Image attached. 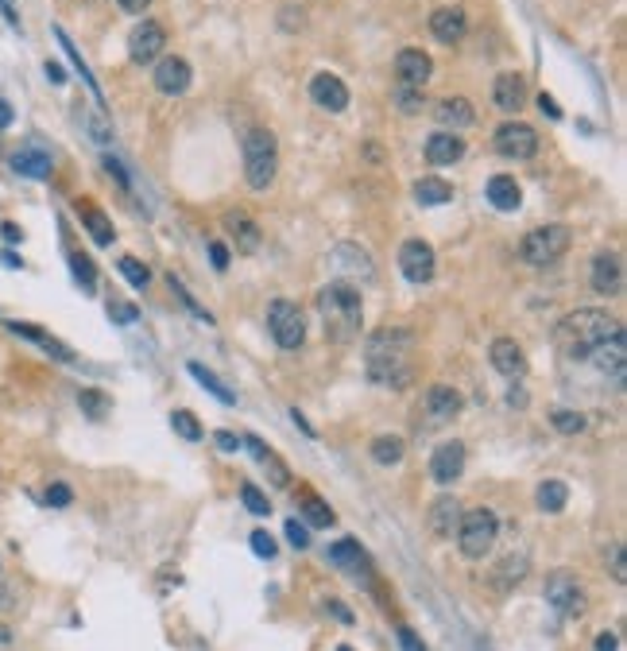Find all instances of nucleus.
<instances>
[{"label":"nucleus","mask_w":627,"mask_h":651,"mask_svg":"<svg viewBox=\"0 0 627 651\" xmlns=\"http://www.w3.org/2000/svg\"><path fill=\"white\" fill-rule=\"evenodd\" d=\"M411 353H415V334L403 326H384L376 330L364 345V372H368V380L376 388H391V392H399V388L411 384Z\"/></svg>","instance_id":"f257e3e1"},{"label":"nucleus","mask_w":627,"mask_h":651,"mask_svg":"<svg viewBox=\"0 0 627 651\" xmlns=\"http://www.w3.org/2000/svg\"><path fill=\"white\" fill-rule=\"evenodd\" d=\"M318 314H322V326H326V338L333 345H348L360 338V326H364V302L360 291L353 283H326L318 291Z\"/></svg>","instance_id":"f03ea898"},{"label":"nucleus","mask_w":627,"mask_h":651,"mask_svg":"<svg viewBox=\"0 0 627 651\" xmlns=\"http://www.w3.org/2000/svg\"><path fill=\"white\" fill-rule=\"evenodd\" d=\"M612 334H620V322L608 311H596V307H581L558 322V341L573 360H589V353Z\"/></svg>","instance_id":"7ed1b4c3"},{"label":"nucleus","mask_w":627,"mask_h":651,"mask_svg":"<svg viewBox=\"0 0 627 651\" xmlns=\"http://www.w3.org/2000/svg\"><path fill=\"white\" fill-rule=\"evenodd\" d=\"M275 171H279V148H275V136L268 128H252L244 136V179L252 191H268L275 182Z\"/></svg>","instance_id":"20e7f679"},{"label":"nucleus","mask_w":627,"mask_h":651,"mask_svg":"<svg viewBox=\"0 0 627 651\" xmlns=\"http://www.w3.org/2000/svg\"><path fill=\"white\" fill-rule=\"evenodd\" d=\"M570 252V229L565 225H543V229H531L519 244V260L531 268H546V264H558V260Z\"/></svg>","instance_id":"39448f33"},{"label":"nucleus","mask_w":627,"mask_h":651,"mask_svg":"<svg viewBox=\"0 0 627 651\" xmlns=\"http://www.w3.org/2000/svg\"><path fill=\"white\" fill-rule=\"evenodd\" d=\"M495 531H500V524H495V512L492 508H473V512H461L457 519V547H461V555L465 558H485L492 551V543H495Z\"/></svg>","instance_id":"423d86ee"},{"label":"nucleus","mask_w":627,"mask_h":651,"mask_svg":"<svg viewBox=\"0 0 627 651\" xmlns=\"http://www.w3.org/2000/svg\"><path fill=\"white\" fill-rule=\"evenodd\" d=\"M268 334L275 338L279 350H302L306 341V314L299 302H287V299H275L268 307Z\"/></svg>","instance_id":"0eeeda50"},{"label":"nucleus","mask_w":627,"mask_h":651,"mask_svg":"<svg viewBox=\"0 0 627 651\" xmlns=\"http://www.w3.org/2000/svg\"><path fill=\"white\" fill-rule=\"evenodd\" d=\"M326 264L338 271L341 283H353V280L368 283V280L376 276L372 256H368V249H360V244H333L329 256H326Z\"/></svg>","instance_id":"6e6552de"},{"label":"nucleus","mask_w":627,"mask_h":651,"mask_svg":"<svg viewBox=\"0 0 627 651\" xmlns=\"http://www.w3.org/2000/svg\"><path fill=\"white\" fill-rule=\"evenodd\" d=\"M495 152L504 159H534L538 155V133L523 121H507L495 128Z\"/></svg>","instance_id":"1a4fd4ad"},{"label":"nucleus","mask_w":627,"mask_h":651,"mask_svg":"<svg viewBox=\"0 0 627 651\" xmlns=\"http://www.w3.org/2000/svg\"><path fill=\"white\" fill-rule=\"evenodd\" d=\"M546 601L562 616H581L585 613V589L577 586V577L570 570H558V574L546 577Z\"/></svg>","instance_id":"9d476101"},{"label":"nucleus","mask_w":627,"mask_h":651,"mask_svg":"<svg viewBox=\"0 0 627 651\" xmlns=\"http://www.w3.org/2000/svg\"><path fill=\"white\" fill-rule=\"evenodd\" d=\"M163 47H167V32L159 20H143L132 27V35H128V54H132V63H140V66L155 63L159 54H163Z\"/></svg>","instance_id":"9b49d317"},{"label":"nucleus","mask_w":627,"mask_h":651,"mask_svg":"<svg viewBox=\"0 0 627 651\" xmlns=\"http://www.w3.org/2000/svg\"><path fill=\"white\" fill-rule=\"evenodd\" d=\"M434 268H437V256L426 241H407L403 249H399V271L411 283H430L434 280Z\"/></svg>","instance_id":"f8f14e48"},{"label":"nucleus","mask_w":627,"mask_h":651,"mask_svg":"<svg viewBox=\"0 0 627 651\" xmlns=\"http://www.w3.org/2000/svg\"><path fill=\"white\" fill-rule=\"evenodd\" d=\"M589 360L601 369L612 384H623V372H627V341H623V330L612 334L608 341H601L596 350L589 353Z\"/></svg>","instance_id":"ddd939ff"},{"label":"nucleus","mask_w":627,"mask_h":651,"mask_svg":"<svg viewBox=\"0 0 627 651\" xmlns=\"http://www.w3.org/2000/svg\"><path fill=\"white\" fill-rule=\"evenodd\" d=\"M191 78H194V70L186 59H179V54H167V59H159V66H155V90L167 97H179L191 90Z\"/></svg>","instance_id":"4468645a"},{"label":"nucleus","mask_w":627,"mask_h":651,"mask_svg":"<svg viewBox=\"0 0 627 651\" xmlns=\"http://www.w3.org/2000/svg\"><path fill=\"white\" fill-rule=\"evenodd\" d=\"M488 360L492 369L507 376V380H519L523 372H527V353H523V345L515 338H495L492 350H488Z\"/></svg>","instance_id":"2eb2a0df"},{"label":"nucleus","mask_w":627,"mask_h":651,"mask_svg":"<svg viewBox=\"0 0 627 651\" xmlns=\"http://www.w3.org/2000/svg\"><path fill=\"white\" fill-rule=\"evenodd\" d=\"M396 74H399V85H407V90H422V85L430 82V74H434V63H430L426 51L407 47V51H399V59H396Z\"/></svg>","instance_id":"dca6fc26"},{"label":"nucleus","mask_w":627,"mask_h":651,"mask_svg":"<svg viewBox=\"0 0 627 651\" xmlns=\"http://www.w3.org/2000/svg\"><path fill=\"white\" fill-rule=\"evenodd\" d=\"M589 283H593L596 295H620V287H623V264H620V256H616V252H601V256H596L593 268H589Z\"/></svg>","instance_id":"f3484780"},{"label":"nucleus","mask_w":627,"mask_h":651,"mask_svg":"<svg viewBox=\"0 0 627 651\" xmlns=\"http://www.w3.org/2000/svg\"><path fill=\"white\" fill-rule=\"evenodd\" d=\"M465 473V446L461 442H442L430 458V477L437 485H454Z\"/></svg>","instance_id":"a211bd4d"},{"label":"nucleus","mask_w":627,"mask_h":651,"mask_svg":"<svg viewBox=\"0 0 627 651\" xmlns=\"http://www.w3.org/2000/svg\"><path fill=\"white\" fill-rule=\"evenodd\" d=\"M225 229H229V237H232V244H237L240 256H252V252H260V244H264L260 225H256L244 210H229V213H225Z\"/></svg>","instance_id":"6ab92c4d"},{"label":"nucleus","mask_w":627,"mask_h":651,"mask_svg":"<svg viewBox=\"0 0 627 651\" xmlns=\"http://www.w3.org/2000/svg\"><path fill=\"white\" fill-rule=\"evenodd\" d=\"M310 97H314V105L326 109V113H345L348 109V90H345V82L338 74H314L310 78Z\"/></svg>","instance_id":"aec40b11"},{"label":"nucleus","mask_w":627,"mask_h":651,"mask_svg":"<svg viewBox=\"0 0 627 651\" xmlns=\"http://www.w3.org/2000/svg\"><path fill=\"white\" fill-rule=\"evenodd\" d=\"M329 562H333V567H341L345 574H353L357 582H368V574H372L368 555L360 551L357 539H338V543H333L329 547Z\"/></svg>","instance_id":"412c9836"},{"label":"nucleus","mask_w":627,"mask_h":651,"mask_svg":"<svg viewBox=\"0 0 627 651\" xmlns=\"http://www.w3.org/2000/svg\"><path fill=\"white\" fill-rule=\"evenodd\" d=\"M465 408V399L457 388H449V384H434L430 392H426V415L434 419V423H449V419H457Z\"/></svg>","instance_id":"4be33fe9"},{"label":"nucleus","mask_w":627,"mask_h":651,"mask_svg":"<svg viewBox=\"0 0 627 651\" xmlns=\"http://www.w3.org/2000/svg\"><path fill=\"white\" fill-rule=\"evenodd\" d=\"M492 97H495V109L500 113H519L523 101H527V78L523 74H500L492 85Z\"/></svg>","instance_id":"5701e85b"},{"label":"nucleus","mask_w":627,"mask_h":651,"mask_svg":"<svg viewBox=\"0 0 627 651\" xmlns=\"http://www.w3.org/2000/svg\"><path fill=\"white\" fill-rule=\"evenodd\" d=\"M434 117L442 121L446 133H461V128H469L476 121V109H473V101H465V97H446V101H437Z\"/></svg>","instance_id":"b1692460"},{"label":"nucleus","mask_w":627,"mask_h":651,"mask_svg":"<svg viewBox=\"0 0 627 651\" xmlns=\"http://www.w3.org/2000/svg\"><path fill=\"white\" fill-rule=\"evenodd\" d=\"M430 32H434V39H442V43H461L465 32H469V20H465L461 8H437L430 16Z\"/></svg>","instance_id":"393cba45"},{"label":"nucleus","mask_w":627,"mask_h":651,"mask_svg":"<svg viewBox=\"0 0 627 651\" xmlns=\"http://www.w3.org/2000/svg\"><path fill=\"white\" fill-rule=\"evenodd\" d=\"M457 519H461L457 497H437V500L430 504V531L437 535V539H454Z\"/></svg>","instance_id":"a878e982"},{"label":"nucleus","mask_w":627,"mask_h":651,"mask_svg":"<svg viewBox=\"0 0 627 651\" xmlns=\"http://www.w3.org/2000/svg\"><path fill=\"white\" fill-rule=\"evenodd\" d=\"M461 155H465V140L457 133H434L426 140V159L434 167H449V163H457Z\"/></svg>","instance_id":"bb28decb"},{"label":"nucleus","mask_w":627,"mask_h":651,"mask_svg":"<svg viewBox=\"0 0 627 651\" xmlns=\"http://www.w3.org/2000/svg\"><path fill=\"white\" fill-rule=\"evenodd\" d=\"M488 202L500 213H515L523 206V191H519V182L512 175H492L488 179Z\"/></svg>","instance_id":"cd10ccee"},{"label":"nucleus","mask_w":627,"mask_h":651,"mask_svg":"<svg viewBox=\"0 0 627 651\" xmlns=\"http://www.w3.org/2000/svg\"><path fill=\"white\" fill-rule=\"evenodd\" d=\"M12 171L24 175V179H47L51 175V155L27 143V148H20L16 155H12Z\"/></svg>","instance_id":"c85d7f7f"},{"label":"nucleus","mask_w":627,"mask_h":651,"mask_svg":"<svg viewBox=\"0 0 627 651\" xmlns=\"http://www.w3.org/2000/svg\"><path fill=\"white\" fill-rule=\"evenodd\" d=\"M8 330H12V334H20V338H27V341L43 345V350H47L54 360H66V365H70V360H74V353H70L63 341H58V338H51V334H43V330H39V326H32V322H8Z\"/></svg>","instance_id":"c756f323"},{"label":"nucleus","mask_w":627,"mask_h":651,"mask_svg":"<svg viewBox=\"0 0 627 651\" xmlns=\"http://www.w3.org/2000/svg\"><path fill=\"white\" fill-rule=\"evenodd\" d=\"M372 461L376 466H399L403 454H407V442L399 434H380V439H372Z\"/></svg>","instance_id":"7c9ffc66"},{"label":"nucleus","mask_w":627,"mask_h":651,"mask_svg":"<svg viewBox=\"0 0 627 651\" xmlns=\"http://www.w3.org/2000/svg\"><path fill=\"white\" fill-rule=\"evenodd\" d=\"M415 198L422 202V206H446V202L454 198V186H449L446 179H437V175H426V179L415 182Z\"/></svg>","instance_id":"2f4dec72"},{"label":"nucleus","mask_w":627,"mask_h":651,"mask_svg":"<svg viewBox=\"0 0 627 651\" xmlns=\"http://www.w3.org/2000/svg\"><path fill=\"white\" fill-rule=\"evenodd\" d=\"M565 500H570V488H565V481H558V477H546V481L538 485V508L543 512L558 516L565 508Z\"/></svg>","instance_id":"473e14b6"},{"label":"nucleus","mask_w":627,"mask_h":651,"mask_svg":"<svg viewBox=\"0 0 627 651\" xmlns=\"http://www.w3.org/2000/svg\"><path fill=\"white\" fill-rule=\"evenodd\" d=\"M523 577H527V555H507L500 567H495L492 586H495V589H512V586L523 582Z\"/></svg>","instance_id":"72a5a7b5"},{"label":"nucleus","mask_w":627,"mask_h":651,"mask_svg":"<svg viewBox=\"0 0 627 651\" xmlns=\"http://www.w3.org/2000/svg\"><path fill=\"white\" fill-rule=\"evenodd\" d=\"M186 369H191V376H194V380H198L201 388H206V392H210L213 399H221V403H237V396H232L229 388L221 384V376H217V372H210L206 365H201V360H191V365H186Z\"/></svg>","instance_id":"f704fd0d"},{"label":"nucleus","mask_w":627,"mask_h":651,"mask_svg":"<svg viewBox=\"0 0 627 651\" xmlns=\"http://www.w3.org/2000/svg\"><path fill=\"white\" fill-rule=\"evenodd\" d=\"M299 508H302V516H306V524H314V528H329V524H333V508H329V504H326L322 497L302 493Z\"/></svg>","instance_id":"c9c22d12"},{"label":"nucleus","mask_w":627,"mask_h":651,"mask_svg":"<svg viewBox=\"0 0 627 651\" xmlns=\"http://www.w3.org/2000/svg\"><path fill=\"white\" fill-rule=\"evenodd\" d=\"M82 222H85V229H90V237L97 241V244H113V222L101 210H93V206H85L82 210Z\"/></svg>","instance_id":"e433bc0d"},{"label":"nucleus","mask_w":627,"mask_h":651,"mask_svg":"<svg viewBox=\"0 0 627 651\" xmlns=\"http://www.w3.org/2000/svg\"><path fill=\"white\" fill-rule=\"evenodd\" d=\"M116 268H121V276H124L128 283H132V287H140V291L152 283L148 264H143V260H136V256H121V264H116Z\"/></svg>","instance_id":"4c0bfd02"},{"label":"nucleus","mask_w":627,"mask_h":651,"mask_svg":"<svg viewBox=\"0 0 627 651\" xmlns=\"http://www.w3.org/2000/svg\"><path fill=\"white\" fill-rule=\"evenodd\" d=\"M70 271H74V280L85 287V291H93V287H97V268H93V260H90V256L70 252Z\"/></svg>","instance_id":"58836bf2"},{"label":"nucleus","mask_w":627,"mask_h":651,"mask_svg":"<svg viewBox=\"0 0 627 651\" xmlns=\"http://www.w3.org/2000/svg\"><path fill=\"white\" fill-rule=\"evenodd\" d=\"M550 427L558 430V434H581V430H585V415H581V411H565V408H562V411H554V415H550Z\"/></svg>","instance_id":"ea45409f"},{"label":"nucleus","mask_w":627,"mask_h":651,"mask_svg":"<svg viewBox=\"0 0 627 651\" xmlns=\"http://www.w3.org/2000/svg\"><path fill=\"white\" fill-rule=\"evenodd\" d=\"M171 427H174V434H179V439H186V442H198V439H201V423H198L191 411H174V415H171Z\"/></svg>","instance_id":"a19ab883"},{"label":"nucleus","mask_w":627,"mask_h":651,"mask_svg":"<svg viewBox=\"0 0 627 651\" xmlns=\"http://www.w3.org/2000/svg\"><path fill=\"white\" fill-rule=\"evenodd\" d=\"M78 403H82V411L90 415V419H105L109 415V399L97 392V388H82V396H78Z\"/></svg>","instance_id":"79ce46f5"},{"label":"nucleus","mask_w":627,"mask_h":651,"mask_svg":"<svg viewBox=\"0 0 627 651\" xmlns=\"http://www.w3.org/2000/svg\"><path fill=\"white\" fill-rule=\"evenodd\" d=\"M260 466H264V473H268V481H271L275 488H287V485H290V469H287V466H283V461H279V458H275L271 450H268L264 458H260Z\"/></svg>","instance_id":"37998d69"},{"label":"nucleus","mask_w":627,"mask_h":651,"mask_svg":"<svg viewBox=\"0 0 627 651\" xmlns=\"http://www.w3.org/2000/svg\"><path fill=\"white\" fill-rule=\"evenodd\" d=\"M240 500H244V508L252 512V516H268L271 512V504H268V497L260 493L256 485H240Z\"/></svg>","instance_id":"c03bdc74"},{"label":"nucleus","mask_w":627,"mask_h":651,"mask_svg":"<svg viewBox=\"0 0 627 651\" xmlns=\"http://www.w3.org/2000/svg\"><path fill=\"white\" fill-rule=\"evenodd\" d=\"M287 539H290V547H295V551H306V547H310V531H306V524L302 519H287Z\"/></svg>","instance_id":"a18cd8bd"},{"label":"nucleus","mask_w":627,"mask_h":651,"mask_svg":"<svg viewBox=\"0 0 627 651\" xmlns=\"http://www.w3.org/2000/svg\"><path fill=\"white\" fill-rule=\"evenodd\" d=\"M109 314H113V322H121V326H132L136 318H140V311L132 307V302H109Z\"/></svg>","instance_id":"49530a36"},{"label":"nucleus","mask_w":627,"mask_h":651,"mask_svg":"<svg viewBox=\"0 0 627 651\" xmlns=\"http://www.w3.org/2000/svg\"><path fill=\"white\" fill-rule=\"evenodd\" d=\"M252 551H256L260 558H268V562H271V558H275V551H279V547H275V539H271L268 531H252Z\"/></svg>","instance_id":"de8ad7c7"},{"label":"nucleus","mask_w":627,"mask_h":651,"mask_svg":"<svg viewBox=\"0 0 627 651\" xmlns=\"http://www.w3.org/2000/svg\"><path fill=\"white\" fill-rule=\"evenodd\" d=\"M74 500V493H70V485H63V481H54L51 488H47V504L51 508H66V504Z\"/></svg>","instance_id":"09e8293b"},{"label":"nucleus","mask_w":627,"mask_h":651,"mask_svg":"<svg viewBox=\"0 0 627 651\" xmlns=\"http://www.w3.org/2000/svg\"><path fill=\"white\" fill-rule=\"evenodd\" d=\"M612 577L623 586L627 582V567H623V543H612Z\"/></svg>","instance_id":"8fccbe9b"},{"label":"nucleus","mask_w":627,"mask_h":651,"mask_svg":"<svg viewBox=\"0 0 627 651\" xmlns=\"http://www.w3.org/2000/svg\"><path fill=\"white\" fill-rule=\"evenodd\" d=\"M213 442H217V450H225V454H237V450H240V439H237L232 430H217Z\"/></svg>","instance_id":"3c124183"},{"label":"nucleus","mask_w":627,"mask_h":651,"mask_svg":"<svg viewBox=\"0 0 627 651\" xmlns=\"http://www.w3.org/2000/svg\"><path fill=\"white\" fill-rule=\"evenodd\" d=\"M396 101H399V105H403V113H418V109H422V97H418L415 90H407V85H399Z\"/></svg>","instance_id":"603ef678"},{"label":"nucleus","mask_w":627,"mask_h":651,"mask_svg":"<svg viewBox=\"0 0 627 651\" xmlns=\"http://www.w3.org/2000/svg\"><path fill=\"white\" fill-rule=\"evenodd\" d=\"M210 256H213V268H217V271H225V268H229V249H225L221 241H213V244H210Z\"/></svg>","instance_id":"864d4df0"},{"label":"nucleus","mask_w":627,"mask_h":651,"mask_svg":"<svg viewBox=\"0 0 627 651\" xmlns=\"http://www.w3.org/2000/svg\"><path fill=\"white\" fill-rule=\"evenodd\" d=\"M399 647H403V651H426V647H422V640H418V636H415L411 628H399Z\"/></svg>","instance_id":"5fc2aeb1"},{"label":"nucleus","mask_w":627,"mask_h":651,"mask_svg":"<svg viewBox=\"0 0 627 651\" xmlns=\"http://www.w3.org/2000/svg\"><path fill=\"white\" fill-rule=\"evenodd\" d=\"M538 109H543V113H546V117H550V121H558V117H562V109H558V101H554V97H546V94H543V97H538Z\"/></svg>","instance_id":"6e6d98bb"},{"label":"nucleus","mask_w":627,"mask_h":651,"mask_svg":"<svg viewBox=\"0 0 627 651\" xmlns=\"http://www.w3.org/2000/svg\"><path fill=\"white\" fill-rule=\"evenodd\" d=\"M596 651H620V640L612 632H601L596 636Z\"/></svg>","instance_id":"4d7b16f0"},{"label":"nucleus","mask_w":627,"mask_h":651,"mask_svg":"<svg viewBox=\"0 0 627 651\" xmlns=\"http://www.w3.org/2000/svg\"><path fill=\"white\" fill-rule=\"evenodd\" d=\"M116 5H121L124 12H132V16H140V12H143V8H148V5H152V0H116Z\"/></svg>","instance_id":"13d9d810"},{"label":"nucleus","mask_w":627,"mask_h":651,"mask_svg":"<svg viewBox=\"0 0 627 651\" xmlns=\"http://www.w3.org/2000/svg\"><path fill=\"white\" fill-rule=\"evenodd\" d=\"M105 167H109V175H113L116 182H121V186H128V175H124V167L116 163V159H105Z\"/></svg>","instance_id":"bf43d9fd"},{"label":"nucleus","mask_w":627,"mask_h":651,"mask_svg":"<svg viewBox=\"0 0 627 651\" xmlns=\"http://www.w3.org/2000/svg\"><path fill=\"white\" fill-rule=\"evenodd\" d=\"M47 78H51L54 85H63V82H66V74H63V66H58V63H47Z\"/></svg>","instance_id":"052dcab7"},{"label":"nucleus","mask_w":627,"mask_h":651,"mask_svg":"<svg viewBox=\"0 0 627 651\" xmlns=\"http://www.w3.org/2000/svg\"><path fill=\"white\" fill-rule=\"evenodd\" d=\"M12 647H16V640H12V628L0 625V651H12Z\"/></svg>","instance_id":"680f3d73"},{"label":"nucleus","mask_w":627,"mask_h":651,"mask_svg":"<svg viewBox=\"0 0 627 651\" xmlns=\"http://www.w3.org/2000/svg\"><path fill=\"white\" fill-rule=\"evenodd\" d=\"M12 117H16V113H12V105H8V101H0V128H8Z\"/></svg>","instance_id":"e2e57ef3"},{"label":"nucleus","mask_w":627,"mask_h":651,"mask_svg":"<svg viewBox=\"0 0 627 651\" xmlns=\"http://www.w3.org/2000/svg\"><path fill=\"white\" fill-rule=\"evenodd\" d=\"M12 601H16V597H12V589H8V586H0V613L12 609Z\"/></svg>","instance_id":"0e129e2a"},{"label":"nucleus","mask_w":627,"mask_h":651,"mask_svg":"<svg viewBox=\"0 0 627 651\" xmlns=\"http://www.w3.org/2000/svg\"><path fill=\"white\" fill-rule=\"evenodd\" d=\"M329 609H333V613H338V616L345 620V625H348V620H353V613H348V609H345V605H341V601H329Z\"/></svg>","instance_id":"69168bd1"},{"label":"nucleus","mask_w":627,"mask_h":651,"mask_svg":"<svg viewBox=\"0 0 627 651\" xmlns=\"http://www.w3.org/2000/svg\"><path fill=\"white\" fill-rule=\"evenodd\" d=\"M5 237H8V241H20L24 233H20V229H16V225H5Z\"/></svg>","instance_id":"338daca9"},{"label":"nucleus","mask_w":627,"mask_h":651,"mask_svg":"<svg viewBox=\"0 0 627 651\" xmlns=\"http://www.w3.org/2000/svg\"><path fill=\"white\" fill-rule=\"evenodd\" d=\"M338 651H353V647H338Z\"/></svg>","instance_id":"774afa93"}]
</instances>
